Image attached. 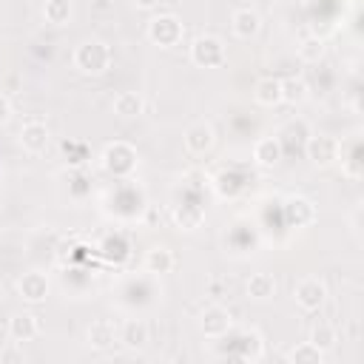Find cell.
Segmentation results:
<instances>
[{"label":"cell","mask_w":364,"mask_h":364,"mask_svg":"<svg viewBox=\"0 0 364 364\" xmlns=\"http://www.w3.org/2000/svg\"><path fill=\"white\" fill-rule=\"evenodd\" d=\"M0 358H3V361H11V358H20V353H3Z\"/></svg>","instance_id":"f546056e"},{"label":"cell","mask_w":364,"mask_h":364,"mask_svg":"<svg viewBox=\"0 0 364 364\" xmlns=\"http://www.w3.org/2000/svg\"><path fill=\"white\" fill-rule=\"evenodd\" d=\"M287 361H293V364H321L324 353L318 347H313L310 341H301V344L287 350Z\"/></svg>","instance_id":"d4e9b609"},{"label":"cell","mask_w":364,"mask_h":364,"mask_svg":"<svg viewBox=\"0 0 364 364\" xmlns=\"http://www.w3.org/2000/svg\"><path fill=\"white\" fill-rule=\"evenodd\" d=\"M142 108H145V102H142V97L134 94V91H119V94L114 97V114L122 117V119H134V117H139Z\"/></svg>","instance_id":"ffe728a7"},{"label":"cell","mask_w":364,"mask_h":364,"mask_svg":"<svg viewBox=\"0 0 364 364\" xmlns=\"http://www.w3.org/2000/svg\"><path fill=\"white\" fill-rule=\"evenodd\" d=\"M11 119V102L6 94H0V125H6Z\"/></svg>","instance_id":"83f0119b"},{"label":"cell","mask_w":364,"mask_h":364,"mask_svg":"<svg viewBox=\"0 0 364 364\" xmlns=\"http://www.w3.org/2000/svg\"><path fill=\"white\" fill-rule=\"evenodd\" d=\"M293 299H296V304H299L301 310L313 313V310H318V307L324 304V299H327V284H324L321 279H316V276H307V279H301V282L293 287Z\"/></svg>","instance_id":"8992f818"},{"label":"cell","mask_w":364,"mask_h":364,"mask_svg":"<svg viewBox=\"0 0 364 364\" xmlns=\"http://www.w3.org/2000/svg\"><path fill=\"white\" fill-rule=\"evenodd\" d=\"M304 154L316 168H330L338 162V139L330 134H310L304 139Z\"/></svg>","instance_id":"5b68a950"},{"label":"cell","mask_w":364,"mask_h":364,"mask_svg":"<svg viewBox=\"0 0 364 364\" xmlns=\"http://www.w3.org/2000/svg\"><path fill=\"white\" fill-rule=\"evenodd\" d=\"M230 327H233V318H230V313L222 304H208L199 313V330L208 338H222V336L230 333Z\"/></svg>","instance_id":"52a82bcc"},{"label":"cell","mask_w":364,"mask_h":364,"mask_svg":"<svg viewBox=\"0 0 364 364\" xmlns=\"http://www.w3.org/2000/svg\"><path fill=\"white\" fill-rule=\"evenodd\" d=\"M48 139H51L48 136V128L40 119H31V122H26L20 128V145H23L26 154H43L48 148Z\"/></svg>","instance_id":"8fae6325"},{"label":"cell","mask_w":364,"mask_h":364,"mask_svg":"<svg viewBox=\"0 0 364 364\" xmlns=\"http://www.w3.org/2000/svg\"><path fill=\"white\" fill-rule=\"evenodd\" d=\"M230 28H233V34H236L239 40H250V37L259 34L262 17H259L256 9H236L233 17H230Z\"/></svg>","instance_id":"4fadbf2b"},{"label":"cell","mask_w":364,"mask_h":364,"mask_svg":"<svg viewBox=\"0 0 364 364\" xmlns=\"http://www.w3.org/2000/svg\"><path fill=\"white\" fill-rule=\"evenodd\" d=\"M162 0H134V6L136 9H145V11H151V9H156Z\"/></svg>","instance_id":"f1b7e54d"},{"label":"cell","mask_w":364,"mask_h":364,"mask_svg":"<svg viewBox=\"0 0 364 364\" xmlns=\"http://www.w3.org/2000/svg\"><path fill=\"white\" fill-rule=\"evenodd\" d=\"M284 219L293 228H307L316 222V205L307 196H287L284 199Z\"/></svg>","instance_id":"30bf717a"},{"label":"cell","mask_w":364,"mask_h":364,"mask_svg":"<svg viewBox=\"0 0 364 364\" xmlns=\"http://www.w3.org/2000/svg\"><path fill=\"white\" fill-rule=\"evenodd\" d=\"M182 34H185V26L176 14H154L145 26V37L159 46V48H173L182 43Z\"/></svg>","instance_id":"7a4b0ae2"},{"label":"cell","mask_w":364,"mask_h":364,"mask_svg":"<svg viewBox=\"0 0 364 364\" xmlns=\"http://www.w3.org/2000/svg\"><path fill=\"white\" fill-rule=\"evenodd\" d=\"M213 145H216V134H213V125L210 122H193V125H188V131H185V148H188V154L205 156V154H210Z\"/></svg>","instance_id":"ba28073f"},{"label":"cell","mask_w":364,"mask_h":364,"mask_svg":"<svg viewBox=\"0 0 364 364\" xmlns=\"http://www.w3.org/2000/svg\"><path fill=\"white\" fill-rule=\"evenodd\" d=\"M145 270L148 273H156V276H162V273H171L173 270V264H176V259H173V250L171 247H165V245H156V247H151L148 253H145Z\"/></svg>","instance_id":"ac0fdd59"},{"label":"cell","mask_w":364,"mask_h":364,"mask_svg":"<svg viewBox=\"0 0 364 364\" xmlns=\"http://www.w3.org/2000/svg\"><path fill=\"white\" fill-rule=\"evenodd\" d=\"M264 355V341L259 330H245L239 336V358L242 361H259Z\"/></svg>","instance_id":"44dd1931"},{"label":"cell","mask_w":364,"mask_h":364,"mask_svg":"<svg viewBox=\"0 0 364 364\" xmlns=\"http://www.w3.org/2000/svg\"><path fill=\"white\" fill-rule=\"evenodd\" d=\"M40 336V318L34 313H14L9 318V338L23 344V341H31Z\"/></svg>","instance_id":"7c38bea8"},{"label":"cell","mask_w":364,"mask_h":364,"mask_svg":"<svg viewBox=\"0 0 364 364\" xmlns=\"http://www.w3.org/2000/svg\"><path fill=\"white\" fill-rule=\"evenodd\" d=\"M253 100L264 108H276L282 102V80L279 77H262L253 85Z\"/></svg>","instance_id":"2e32d148"},{"label":"cell","mask_w":364,"mask_h":364,"mask_svg":"<svg viewBox=\"0 0 364 364\" xmlns=\"http://www.w3.org/2000/svg\"><path fill=\"white\" fill-rule=\"evenodd\" d=\"M247 296L253 301H270L276 296V279L270 273H253L247 279Z\"/></svg>","instance_id":"d6986e66"},{"label":"cell","mask_w":364,"mask_h":364,"mask_svg":"<svg viewBox=\"0 0 364 364\" xmlns=\"http://www.w3.org/2000/svg\"><path fill=\"white\" fill-rule=\"evenodd\" d=\"M71 60H74V68H77L80 74L100 77V74H105V71L111 68L114 54H111V46H108L105 40L91 37V40H82V43L74 48Z\"/></svg>","instance_id":"6da1fadb"},{"label":"cell","mask_w":364,"mask_h":364,"mask_svg":"<svg viewBox=\"0 0 364 364\" xmlns=\"http://www.w3.org/2000/svg\"><path fill=\"white\" fill-rule=\"evenodd\" d=\"M205 219V210L199 205H182V208H173V222L179 225V230H196Z\"/></svg>","instance_id":"cb8c5ba5"},{"label":"cell","mask_w":364,"mask_h":364,"mask_svg":"<svg viewBox=\"0 0 364 364\" xmlns=\"http://www.w3.org/2000/svg\"><path fill=\"white\" fill-rule=\"evenodd\" d=\"M85 341L94 350H105V347H111L117 341V327L108 318H97V321H91V327L85 333Z\"/></svg>","instance_id":"e0dca14e"},{"label":"cell","mask_w":364,"mask_h":364,"mask_svg":"<svg viewBox=\"0 0 364 364\" xmlns=\"http://www.w3.org/2000/svg\"><path fill=\"white\" fill-rule=\"evenodd\" d=\"M71 14H74L71 0H46V6H43V17L51 26H65L71 20Z\"/></svg>","instance_id":"603a6c76"},{"label":"cell","mask_w":364,"mask_h":364,"mask_svg":"<svg viewBox=\"0 0 364 364\" xmlns=\"http://www.w3.org/2000/svg\"><path fill=\"white\" fill-rule=\"evenodd\" d=\"M310 97V85L301 77H287L282 80V102L287 105H301Z\"/></svg>","instance_id":"7402d4cb"},{"label":"cell","mask_w":364,"mask_h":364,"mask_svg":"<svg viewBox=\"0 0 364 364\" xmlns=\"http://www.w3.org/2000/svg\"><path fill=\"white\" fill-rule=\"evenodd\" d=\"M225 60H228V51H225V43L216 34H199L191 43V63L193 65H199V68H219Z\"/></svg>","instance_id":"277c9868"},{"label":"cell","mask_w":364,"mask_h":364,"mask_svg":"<svg viewBox=\"0 0 364 364\" xmlns=\"http://www.w3.org/2000/svg\"><path fill=\"white\" fill-rule=\"evenodd\" d=\"M299 57H301L304 63H318V60L324 57V40H321L318 34L304 37V40L299 43Z\"/></svg>","instance_id":"4316f807"},{"label":"cell","mask_w":364,"mask_h":364,"mask_svg":"<svg viewBox=\"0 0 364 364\" xmlns=\"http://www.w3.org/2000/svg\"><path fill=\"white\" fill-rule=\"evenodd\" d=\"M17 293H20V299H26V301H31V304L46 301V296H48V276L40 273V270L23 273V276L17 279Z\"/></svg>","instance_id":"9c48e42d"},{"label":"cell","mask_w":364,"mask_h":364,"mask_svg":"<svg viewBox=\"0 0 364 364\" xmlns=\"http://www.w3.org/2000/svg\"><path fill=\"white\" fill-rule=\"evenodd\" d=\"M117 341L128 350H139L148 344V324L142 318H128L122 321V327L117 330Z\"/></svg>","instance_id":"5bb4252c"},{"label":"cell","mask_w":364,"mask_h":364,"mask_svg":"<svg viewBox=\"0 0 364 364\" xmlns=\"http://www.w3.org/2000/svg\"><path fill=\"white\" fill-rule=\"evenodd\" d=\"M282 159V142L276 136H262L253 145V162L259 168H276Z\"/></svg>","instance_id":"9a60e30c"},{"label":"cell","mask_w":364,"mask_h":364,"mask_svg":"<svg viewBox=\"0 0 364 364\" xmlns=\"http://www.w3.org/2000/svg\"><path fill=\"white\" fill-rule=\"evenodd\" d=\"M102 168L111 173V176H117V179H128L134 171H136V151L128 145V142H111V145H105V151H102Z\"/></svg>","instance_id":"3957f363"},{"label":"cell","mask_w":364,"mask_h":364,"mask_svg":"<svg viewBox=\"0 0 364 364\" xmlns=\"http://www.w3.org/2000/svg\"><path fill=\"white\" fill-rule=\"evenodd\" d=\"M336 341H338L336 327H333V324H327V321H318V324L310 330V344H313V347H318L321 353L333 350V347H336Z\"/></svg>","instance_id":"484cf974"}]
</instances>
